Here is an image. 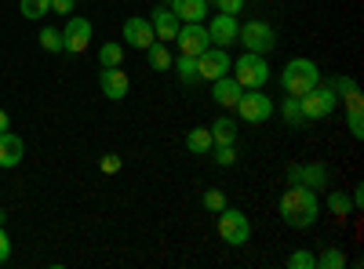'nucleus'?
<instances>
[{
  "label": "nucleus",
  "mask_w": 364,
  "mask_h": 269,
  "mask_svg": "<svg viewBox=\"0 0 364 269\" xmlns=\"http://www.w3.org/2000/svg\"><path fill=\"white\" fill-rule=\"evenodd\" d=\"M346 128L353 138H364V109H346Z\"/></svg>",
  "instance_id": "473e14b6"
},
{
  "label": "nucleus",
  "mask_w": 364,
  "mask_h": 269,
  "mask_svg": "<svg viewBox=\"0 0 364 269\" xmlns=\"http://www.w3.org/2000/svg\"><path fill=\"white\" fill-rule=\"evenodd\" d=\"M331 92L343 99L346 109H364V95H360V87H357L353 77H336V80H331Z\"/></svg>",
  "instance_id": "6ab92c4d"
},
{
  "label": "nucleus",
  "mask_w": 364,
  "mask_h": 269,
  "mask_svg": "<svg viewBox=\"0 0 364 269\" xmlns=\"http://www.w3.org/2000/svg\"><path fill=\"white\" fill-rule=\"evenodd\" d=\"M8 128H11V116H8L4 109H0V131H8Z\"/></svg>",
  "instance_id": "58836bf2"
},
{
  "label": "nucleus",
  "mask_w": 364,
  "mask_h": 269,
  "mask_svg": "<svg viewBox=\"0 0 364 269\" xmlns=\"http://www.w3.org/2000/svg\"><path fill=\"white\" fill-rule=\"evenodd\" d=\"M321 84V66L314 62V58H291V62L284 66L281 73V87H284V95H306L310 87Z\"/></svg>",
  "instance_id": "f03ea898"
},
{
  "label": "nucleus",
  "mask_w": 364,
  "mask_h": 269,
  "mask_svg": "<svg viewBox=\"0 0 364 269\" xmlns=\"http://www.w3.org/2000/svg\"><path fill=\"white\" fill-rule=\"evenodd\" d=\"M215 226H219V236L230 248H245L252 241V219L245 212H237V207H223Z\"/></svg>",
  "instance_id": "39448f33"
},
{
  "label": "nucleus",
  "mask_w": 364,
  "mask_h": 269,
  "mask_svg": "<svg viewBox=\"0 0 364 269\" xmlns=\"http://www.w3.org/2000/svg\"><path fill=\"white\" fill-rule=\"evenodd\" d=\"M168 8L175 11V18H178V22H204V18L211 15L208 0H171Z\"/></svg>",
  "instance_id": "a211bd4d"
},
{
  "label": "nucleus",
  "mask_w": 364,
  "mask_h": 269,
  "mask_svg": "<svg viewBox=\"0 0 364 269\" xmlns=\"http://www.w3.org/2000/svg\"><path fill=\"white\" fill-rule=\"evenodd\" d=\"M281 219H284V226H291V229H310V226H317V219H321V200H317V193L310 190V186H299V182H288V190L281 193Z\"/></svg>",
  "instance_id": "f257e3e1"
},
{
  "label": "nucleus",
  "mask_w": 364,
  "mask_h": 269,
  "mask_svg": "<svg viewBox=\"0 0 364 269\" xmlns=\"http://www.w3.org/2000/svg\"><path fill=\"white\" fill-rule=\"evenodd\" d=\"M208 131H211V142L215 146H233L237 142V124L230 121V116H215V121L208 124Z\"/></svg>",
  "instance_id": "aec40b11"
},
{
  "label": "nucleus",
  "mask_w": 364,
  "mask_h": 269,
  "mask_svg": "<svg viewBox=\"0 0 364 269\" xmlns=\"http://www.w3.org/2000/svg\"><path fill=\"white\" fill-rule=\"evenodd\" d=\"M204 207L219 215L223 207H226V193H223V190H208V193H204Z\"/></svg>",
  "instance_id": "72a5a7b5"
},
{
  "label": "nucleus",
  "mask_w": 364,
  "mask_h": 269,
  "mask_svg": "<svg viewBox=\"0 0 364 269\" xmlns=\"http://www.w3.org/2000/svg\"><path fill=\"white\" fill-rule=\"evenodd\" d=\"M317 265H321V269H346L350 258H346L339 248H324V251L317 255Z\"/></svg>",
  "instance_id": "bb28decb"
},
{
  "label": "nucleus",
  "mask_w": 364,
  "mask_h": 269,
  "mask_svg": "<svg viewBox=\"0 0 364 269\" xmlns=\"http://www.w3.org/2000/svg\"><path fill=\"white\" fill-rule=\"evenodd\" d=\"M120 33H124V44L135 48V51H146L149 44H157V33H154V26H149V18H139V15H132Z\"/></svg>",
  "instance_id": "ddd939ff"
},
{
  "label": "nucleus",
  "mask_w": 364,
  "mask_h": 269,
  "mask_svg": "<svg viewBox=\"0 0 364 269\" xmlns=\"http://www.w3.org/2000/svg\"><path fill=\"white\" fill-rule=\"evenodd\" d=\"M204 29H208V40L215 44V48H230V44H237V29H240V22H237V15H223V11H215V15H208V18H204Z\"/></svg>",
  "instance_id": "9d476101"
},
{
  "label": "nucleus",
  "mask_w": 364,
  "mask_h": 269,
  "mask_svg": "<svg viewBox=\"0 0 364 269\" xmlns=\"http://www.w3.org/2000/svg\"><path fill=\"white\" fill-rule=\"evenodd\" d=\"M288 269H317V255L306 251V248H299L288 255Z\"/></svg>",
  "instance_id": "c756f323"
},
{
  "label": "nucleus",
  "mask_w": 364,
  "mask_h": 269,
  "mask_svg": "<svg viewBox=\"0 0 364 269\" xmlns=\"http://www.w3.org/2000/svg\"><path fill=\"white\" fill-rule=\"evenodd\" d=\"M11 258V236L4 233V226H0V265H4Z\"/></svg>",
  "instance_id": "c9c22d12"
},
{
  "label": "nucleus",
  "mask_w": 364,
  "mask_h": 269,
  "mask_svg": "<svg viewBox=\"0 0 364 269\" xmlns=\"http://www.w3.org/2000/svg\"><path fill=\"white\" fill-rule=\"evenodd\" d=\"M211 11H223V15H240L245 11V0H208Z\"/></svg>",
  "instance_id": "2f4dec72"
},
{
  "label": "nucleus",
  "mask_w": 364,
  "mask_h": 269,
  "mask_svg": "<svg viewBox=\"0 0 364 269\" xmlns=\"http://www.w3.org/2000/svg\"><path fill=\"white\" fill-rule=\"evenodd\" d=\"M240 92H245V87H240L230 73L219 77V80H211V99H215V106H223V109H233L237 99H240Z\"/></svg>",
  "instance_id": "f3484780"
},
{
  "label": "nucleus",
  "mask_w": 364,
  "mask_h": 269,
  "mask_svg": "<svg viewBox=\"0 0 364 269\" xmlns=\"http://www.w3.org/2000/svg\"><path fill=\"white\" fill-rule=\"evenodd\" d=\"M8 222V212H0V226H4Z\"/></svg>",
  "instance_id": "ea45409f"
},
{
  "label": "nucleus",
  "mask_w": 364,
  "mask_h": 269,
  "mask_svg": "<svg viewBox=\"0 0 364 269\" xmlns=\"http://www.w3.org/2000/svg\"><path fill=\"white\" fill-rule=\"evenodd\" d=\"M211 146H215V142H211V131H208V128H193V131L186 135V149H190L193 157L211 153Z\"/></svg>",
  "instance_id": "5701e85b"
},
{
  "label": "nucleus",
  "mask_w": 364,
  "mask_h": 269,
  "mask_svg": "<svg viewBox=\"0 0 364 269\" xmlns=\"http://www.w3.org/2000/svg\"><path fill=\"white\" fill-rule=\"evenodd\" d=\"M328 212H331V215H339V219L353 215V200H350V193H343V190H328Z\"/></svg>",
  "instance_id": "b1692460"
},
{
  "label": "nucleus",
  "mask_w": 364,
  "mask_h": 269,
  "mask_svg": "<svg viewBox=\"0 0 364 269\" xmlns=\"http://www.w3.org/2000/svg\"><path fill=\"white\" fill-rule=\"evenodd\" d=\"M284 121H288V128H295V131L310 124L306 116H302V106H299V99H295V95H288V99H284Z\"/></svg>",
  "instance_id": "a878e982"
},
{
  "label": "nucleus",
  "mask_w": 364,
  "mask_h": 269,
  "mask_svg": "<svg viewBox=\"0 0 364 269\" xmlns=\"http://www.w3.org/2000/svg\"><path fill=\"white\" fill-rule=\"evenodd\" d=\"M99 168H102V171H106V175H117V171H120V168H124V160H120V157H117V153H106V157H102V160H99Z\"/></svg>",
  "instance_id": "f704fd0d"
},
{
  "label": "nucleus",
  "mask_w": 364,
  "mask_h": 269,
  "mask_svg": "<svg viewBox=\"0 0 364 269\" xmlns=\"http://www.w3.org/2000/svg\"><path fill=\"white\" fill-rule=\"evenodd\" d=\"M99 87H102V95H106V99L120 102V99H128L132 80H128V73L120 70V66H102V70H99Z\"/></svg>",
  "instance_id": "4468645a"
},
{
  "label": "nucleus",
  "mask_w": 364,
  "mask_h": 269,
  "mask_svg": "<svg viewBox=\"0 0 364 269\" xmlns=\"http://www.w3.org/2000/svg\"><path fill=\"white\" fill-rule=\"evenodd\" d=\"M73 8H77V0H51L55 15H73Z\"/></svg>",
  "instance_id": "e433bc0d"
},
{
  "label": "nucleus",
  "mask_w": 364,
  "mask_h": 269,
  "mask_svg": "<svg viewBox=\"0 0 364 269\" xmlns=\"http://www.w3.org/2000/svg\"><path fill=\"white\" fill-rule=\"evenodd\" d=\"M164 4H171V0H164Z\"/></svg>",
  "instance_id": "a19ab883"
},
{
  "label": "nucleus",
  "mask_w": 364,
  "mask_h": 269,
  "mask_svg": "<svg viewBox=\"0 0 364 269\" xmlns=\"http://www.w3.org/2000/svg\"><path fill=\"white\" fill-rule=\"evenodd\" d=\"M230 77L245 87H266V80H269V62H266V55H255V51H245L237 58V62L230 66Z\"/></svg>",
  "instance_id": "7ed1b4c3"
},
{
  "label": "nucleus",
  "mask_w": 364,
  "mask_h": 269,
  "mask_svg": "<svg viewBox=\"0 0 364 269\" xmlns=\"http://www.w3.org/2000/svg\"><path fill=\"white\" fill-rule=\"evenodd\" d=\"M146 58H149V70H157V73H168V70H171V62H175L171 48H168V44H161V40L146 48Z\"/></svg>",
  "instance_id": "4be33fe9"
},
{
  "label": "nucleus",
  "mask_w": 364,
  "mask_h": 269,
  "mask_svg": "<svg viewBox=\"0 0 364 269\" xmlns=\"http://www.w3.org/2000/svg\"><path fill=\"white\" fill-rule=\"evenodd\" d=\"M87 44H91V22H87L84 15H70V22H66V29H63V51L80 55Z\"/></svg>",
  "instance_id": "f8f14e48"
},
{
  "label": "nucleus",
  "mask_w": 364,
  "mask_h": 269,
  "mask_svg": "<svg viewBox=\"0 0 364 269\" xmlns=\"http://www.w3.org/2000/svg\"><path fill=\"white\" fill-rule=\"evenodd\" d=\"M299 106H302V116H306V121H324V116L336 113L339 95L331 92V84H317L306 95H299Z\"/></svg>",
  "instance_id": "0eeeda50"
},
{
  "label": "nucleus",
  "mask_w": 364,
  "mask_h": 269,
  "mask_svg": "<svg viewBox=\"0 0 364 269\" xmlns=\"http://www.w3.org/2000/svg\"><path fill=\"white\" fill-rule=\"evenodd\" d=\"M171 70H175L178 84H186V87L200 80V73H197V55H175V62H171Z\"/></svg>",
  "instance_id": "412c9836"
},
{
  "label": "nucleus",
  "mask_w": 364,
  "mask_h": 269,
  "mask_svg": "<svg viewBox=\"0 0 364 269\" xmlns=\"http://www.w3.org/2000/svg\"><path fill=\"white\" fill-rule=\"evenodd\" d=\"M230 66H233L230 48H215V44H211L208 51L197 55V73H200V80H208V84H211V80H219V77H226Z\"/></svg>",
  "instance_id": "6e6552de"
},
{
  "label": "nucleus",
  "mask_w": 364,
  "mask_h": 269,
  "mask_svg": "<svg viewBox=\"0 0 364 269\" xmlns=\"http://www.w3.org/2000/svg\"><path fill=\"white\" fill-rule=\"evenodd\" d=\"M171 44L178 48V55H200V51L211 48L204 22H182V26H178V37H175Z\"/></svg>",
  "instance_id": "9b49d317"
},
{
  "label": "nucleus",
  "mask_w": 364,
  "mask_h": 269,
  "mask_svg": "<svg viewBox=\"0 0 364 269\" xmlns=\"http://www.w3.org/2000/svg\"><path fill=\"white\" fill-rule=\"evenodd\" d=\"M41 48H44V51H51V55L63 51V29L44 26V29H41Z\"/></svg>",
  "instance_id": "cd10ccee"
},
{
  "label": "nucleus",
  "mask_w": 364,
  "mask_h": 269,
  "mask_svg": "<svg viewBox=\"0 0 364 269\" xmlns=\"http://www.w3.org/2000/svg\"><path fill=\"white\" fill-rule=\"evenodd\" d=\"M124 62V44H117V40H106L99 48V66H120Z\"/></svg>",
  "instance_id": "393cba45"
},
{
  "label": "nucleus",
  "mask_w": 364,
  "mask_h": 269,
  "mask_svg": "<svg viewBox=\"0 0 364 269\" xmlns=\"http://www.w3.org/2000/svg\"><path fill=\"white\" fill-rule=\"evenodd\" d=\"M350 200H353V212H360V207H364V186H360V182L353 186V193H350Z\"/></svg>",
  "instance_id": "4c0bfd02"
},
{
  "label": "nucleus",
  "mask_w": 364,
  "mask_h": 269,
  "mask_svg": "<svg viewBox=\"0 0 364 269\" xmlns=\"http://www.w3.org/2000/svg\"><path fill=\"white\" fill-rule=\"evenodd\" d=\"M22 157H26V142H22L11 128H8V131H0V168L11 171V168L22 164Z\"/></svg>",
  "instance_id": "dca6fc26"
},
{
  "label": "nucleus",
  "mask_w": 364,
  "mask_h": 269,
  "mask_svg": "<svg viewBox=\"0 0 364 269\" xmlns=\"http://www.w3.org/2000/svg\"><path fill=\"white\" fill-rule=\"evenodd\" d=\"M149 26H154V33H157V40L161 44H171L175 37H178V18H175V11L168 8V4H161V8H154V15H149Z\"/></svg>",
  "instance_id": "2eb2a0df"
},
{
  "label": "nucleus",
  "mask_w": 364,
  "mask_h": 269,
  "mask_svg": "<svg viewBox=\"0 0 364 269\" xmlns=\"http://www.w3.org/2000/svg\"><path fill=\"white\" fill-rule=\"evenodd\" d=\"M211 160L219 168H233L237 164V142L233 146H211Z\"/></svg>",
  "instance_id": "c85d7f7f"
},
{
  "label": "nucleus",
  "mask_w": 364,
  "mask_h": 269,
  "mask_svg": "<svg viewBox=\"0 0 364 269\" xmlns=\"http://www.w3.org/2000/svg\"><path fill=\"white\" fill-rule=\"evenodd\" d=\"M288 182L310 186L314 193H321L331 186V171H328V164H288Z\"/></svg>",
  "instance_id": "1a4fd4ad"
},
{
  "label": "nucleus",
  "mask_w": 364,
  "mask_h": 269,
  "mask_svg": "<svg viewBox=\"0 0 364 269\" xmlns=\"http://www.w3.org/2000/svg\"><path fill=\"white\" fill-rule=\"evenodd\" d=\"M237 116L240 121H248V124H266L269 116H273V99L262 92V87H248V92H240L237 99Z\"/></svg>",
  "instance_id": "423d86ee"
},
{
  "label": "nucleus",
  "mask_w": 364,
  "mask_h": 269,
  "mask_svg": "<svg viewBox=\"0 0 364 269\" xmlns=\"http://www.w3.org/2000/svg\"><path fill=\"white\" fill-rule=\"evenodd\" d=\"M51 11V0H22V18H44Z\"/></svg>",
  "instance_id": "7c9ffc66"
},
{
  "label": "nucleus",
  "mask_w": 364,
  "mask_h": 269,
  "mask_svg": "<svg viewBox=\"0 0 364 269\" xmlns=\"http://www.w3.org/2000/svg\"><path fill=\"white\" fill-rule=\"evenodd\" d=\"M237 44H245V51H255V55H269L277 48V29L262 18H252V22H240L237 29Z\"/></svg>",
  "instance_id": "20e7f679"
}]
</instances>
